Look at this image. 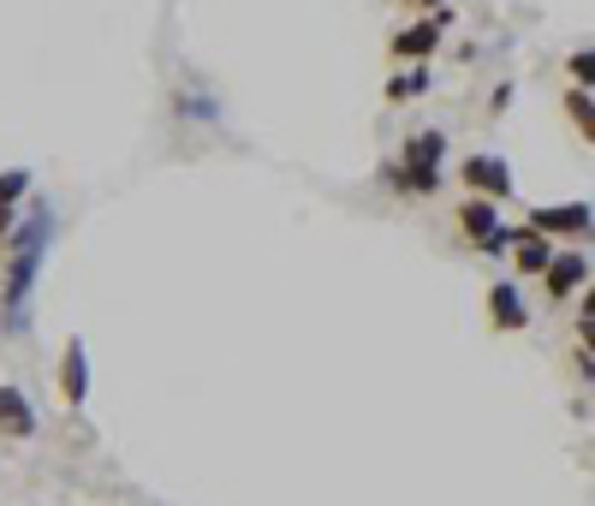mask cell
<instances>
[{
  "instance_id": "cell-1",
  "label": "cell",
  "mask_w": 595,
  "mask_h": 506,
  "mask_svg": "<svg viewBox=\"0 0 595 506\" xmlns=\"http://www.w3.org/2000/svg\"><path fill=\"white\" fill-rule=\"evenodd\" d=\"M48 239H54V209H36L31 221L12 233V263H7V286H0V328H7V334L31 328V293H36L42 256H48Z\"/></svg>"
},
{
  "instance_id": "cell-2",
  "label": "cell",
  "mask_w": 595,
  "mask_h": 506,
  "mask_svg": "<svg viewBox=\"0 0 595 506\" xmlns=\"http://www.w3.org/2000/svg\"><path fill=\"white\" fill-rule=\"evenodd\" d=\"M447 31H453V7H429L417 24H405V31L394 36V61L411 66V61H429L434 48L447 42Z\"/></svg>"
},
{
  "instance_id": "cell-3",
  "label": "cell",
  "mask_w": 595,
  "mask_h": 506,
  "mask_svg": "<svg viewBox=\"0 0 595 506\" xmlns=\"http://www.w3.org/2000/svg\"><path fill=\"white\" fill-rule=\"evenodd\" d=\"M525 227L542 233V239H590L595 233V209L590 202H542V209L525 215Z\"/></svg>"
},
{
  "instance_id": "cell-4",
  "label": "cell",
  "mask_w": 595,
  "mask_h": 506,
  "mask_svg": "<svg viewBox=\"0 0 595 506\" xmlns=\"http://www.w3.org/2000/svg\"><path fill=\"white\" fill-rule=\"evenodd\" d=\"M459 185L471 197L506 202V197H513V167H506V155H464V162H459Z\"/></svg>"
},
{
  "instance_id": "cell-5",
  "label": "cell",
  "mask_w": 595,
  "mask_h": 506,
  "mask_svg": "<svg viewBox=\"0 0 595 506\" xmlns=\"http://www.w3.org/2000/svg\"><path fill=\"white\" fill-rule=\"evenodd\" d=\"M54 382H60L66 411H84V405H90V345H84L78 334L60 345V370H54Z\"/></svg>"
},
{
  "instance_id": "cell-6",
  "label": "cell",
  "mask_w": 595,
  "mask_h": 506,
  "mask_svg": "<svg viewBox=\"0 0 595 506\" xmlns=\"http://www.w3.org/2000/svg\"><path fill=\"white\" fill-rule=\"evenodd\" d=\"M590 256L584 251H554V263H548L542 274V286H548V304H565V298H577L590 286Z\"/></svg>"
},
{
  "instance_id": "cell-7",
  "label": "cell",
  "mask_w": 595,
  "mask_h": 506,
  "mask_svg": "<svg viewBox=\"0 0 595 506\" xmlns=\"http://www.w3.org/2000/svg\"><path fill=\"white\" fill-rule=\"evenodd\" d=\"M488 322H495L500 334H525L530 328V304H525V293H518V280L488 286Z\"/></svg>"
},
{
  "instance_id": "cell-8",
  "label": "cell",
  "mask_w": 595,
  "mask_h": 506,
  "mask_svg": "<svg viewBox=\"0 0 595 506\" xmlns=\"http://www.w3.org/2000/svg\"><path fill=\"white\" fill-rule=\"evenodd\" d=\"M0 436L7 441H31L36 436V405L19 382H0Z\"/></svg>"
},
{
  "instance_id": "cell-9",
  "label": "cell",
  "mask_w": 595,
  "mask_h": 506,
  "mask_svg": "<svg viewBox=\"0 0 595 506\" xmlns=\"http://www.w3.org/2000/svg\"><path fill=\"white\" fill-rule=\"evenodd\" d=\"M506 256H513V274H525V280H542V274H548V263H554V239L530 233V227L518 221V244H513Z\"/></svg>"
},
{
  "instance_id": "cell-10",
  "label": "cell",
  "mask_w": 595,
  "mask_h": 506,
  "mask_svg": "<svg viewBox=\"0 0 595 506\" xmlns=\"http://www.w3.org/2000/svg\"><path fill=\"white\" fill-rule=\"evenodd\" d=\"M453 221H459V233L471 239V244H483V239L500 233V202L495 197H464L459 209H453Z\"/></svg>"
},
{
  "instance_id": "cell-11",
  "label": "cell",
  "mask_w": 595,
  "mask_h": 506,
  "mask_svg": "<svg viewBox=\"0 0 595 506\" xmlns=\"http://www.w3.org/2000/svg\"><path fill=\"white\" fill-rule=\"evenodd\" d=\"M399 162H405V167H434V173H447V132H441V125H423V132H411V138H405V150H399Z\"/></svg>"
},
{
  "instance_id": "cell-12",
  "label": "cell",
  "mask_w": 595,
  "mask_h": 506,
  "mask_svg": "<svg viewBox=\"0 0 595 506\" xmlns=\"http://www.w3.org/2000/svg\"><path fill=\"white\" fill-rule=\"evenodd\" d=\"M382 179L394 185L399 197H434V191L447 185V173H434V167H405L399 155H394V162L382 167Z\"/></svg>"
},
{
  "instance_id": "cell-13",
  "label": "cell",
  "mask_w": 595,
  "mask_h": 506,
  "mask_svg": "<svg viewBox=\"0 0 595 506\" xmlns=\"http://www.w3.org/2000/svg\"><path fill=\"white\" fill-rule=\"evenodd\" d=\"M429 90H434L429 61H411V66H399L394 78H387V101H417V96H429Z\"/></svg>"
},
{
  "instance_id": "cell-14",
  "label": "cell",
  "mask_w": 595,
  "mask_h": 506,
  "mask_svg": "<svg viewBox=\"0 0 595 506\" xmlns=\"http://www.w3.org/2000/svg\"><path fill=\"white\" fill-rule=\"evenodd\" d=\"M565 120H572V132L584 138V143H595V90H565Z\"/></svg>"
},
{
  "instance_id": "cell-15",
  "label": "cell",
  "mask_w": 595,
  "mask_h": 506,
  "mask_svg": "<svg viewBox=\"0 0 595 506\" xmlns=\"http://www.w3.org/2000/svg\"><path fill=\"white\" fill-rule=\"evenodd\" d=\"M565 78H572V90H595V48L565 54Z\"/></svg>"
},
{
  "instance_id": "cell-16",
  "label": "cell",
  "mask_w": 595,
  "mask_h": 506,
  "mask_svg": "<svg viewBox=\"0 0 595 506\" xmlns=\"http://www.w3.org/2000/svg\"><path fill=\"white\" fill-rule=\"evenodd\" d=\"M24 197H31V173L7 167V173H0V202H24Z\"/></svg>"
},
{
  "instance_id": "cell-17",
  "label": "cell",
  "mask_w": 595,
  "mask_h": 506,
  "mask_svg": "<svg viewBox=\"0 0 595 506\" xmlns=\"http://www.w3.org/2000/svg\"><path fill=\"white\" fill-rule=\"evenodd\" d=\"M19 233V202H0V239Z\"/></svg>"
},
{
  "instance_id": "cell-18",
  "label": "cell",
  "mask_w": 595,
  "mask_h": 506,
  "mask_svg": "<svg viewBox=\"0 0 595 506\" xmlns=\"http://www.w3.org/2000/svg\"><path fill=\"white\" fill-rule=\"evenodd\" d=\"M577 340H584V352L595 358V316H577Z\"/></svg>"
},
{
  "instance_id": "cell-19",
  "label": "cell",
  "mask_w": 595,
  "mask_h": 506,
  "mask_svg": "<svg viewBox=\"0 0 595 506\" xmlns=\"http://www.w3.org/2000/svg\"><path fill=\"white\" fill-rule=\"evenodd\" d=\"M488 108H495V113H506V108H513V84H500V90L488 96Z\"/></svg>"
},
{
  "instance_id": "cell-20",
  "label": "cell",
  "mask_w": 595,
  "mask_h": 506,
  "mask_svg": "<svg viewBox=\"0 0 595 506\" xmlns=\"http://www.w3.org/2000/svg\"><path fill=\"white\" fill-rule=\"evenodd\" d=\"M577 304H584V316H595V274H590V286L577 293Z\"/></svg>"
},
{
  "instance_id": "cell-21",
  "label": "cell",
  "mask_w": 595,
  "mask_h": 506,
  "mask_svg": "<svg viewBox=\"0 0 595 506\" xmlns=\"http://www.w3.org/2000/svg\"><path fill=\"white\" fill-rule=\"evenodd\" d=\"M405 7H423L429 12V7H453V0H405Z\"/></svg>"
}]
</instances>
